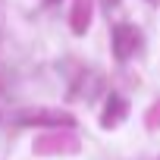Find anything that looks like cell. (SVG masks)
<instances>
[{
  "mask_svg": "<svg viewBox=\"0 0 160 160\" xmlns=\"http://www.w3.org/2000/svg\"><path fill=\"white\" fill-rule=\"evenodd\" d=\"M129 38H135V32H132V28H126V25H122V28H116V53H119L122 60H126V53H129V44H126Z\"/></svg>",
  "mask_w": 160,
  "mask_h": 160,
  "instance_id": "1",
  "label": "cell"
}]
</instances>
